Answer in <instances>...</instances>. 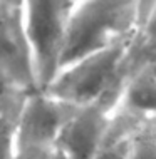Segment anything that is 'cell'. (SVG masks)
<instances>
[{
	"instance_id": "6da1fadb",
	"label": "cell",
	"mask_w": 156,
	"mask_h": 159,
	"mask_svg": "<svg viewBox=\"0 0 156 159\" xmlns=\"http://www.w3.org/2000/svg\"><path fill=\"white\" fill-rule=\"evenodd\" d=\"M136 25L138 0H76L60 55V67L126 40Z\"/></svg>"
},
{
	"instance_id": "7a4b0ae2",
	"label": "cell",
	"mask_w": 156,
	"mask_h": 159,
	"mask_svg": "<svg viewBox=\"0 0 156 159\" xmlns=\"http://www.w3.org/2000/svg\"><path fill=\"white\" fill-rule=\"evenodd\" d=\"M24 27L32 54L37 91H44L60 67V55L76 0H22Z\"/></svg>"
},
{
	"instance_id": "3957f363",
	"label": "cell",
	"mask_w": 156,
	"mask_h": 159,
	"mask_svg": "<svg viewBox=\"0 0 156 159\" xmlns=\"http://www.w3.org/2000/svg\"><path fill=\"white\" fill-rule=\"evenodd\" d=\"M128 39L66 64L42 92L77 107L97 102L109 87Z\"/></svg>"
},
{
	"instance_id": "277c9868",
	"label": "cell",
	"mask_w": 156,
	"mask_h": 159,
	"mask_svg": "<svg viewBox=\"0 0 156 159\" xmlns=\"http://www.w3.org/2000/svg\"><path fill=\"white\" fill-rule=\"evenodd\" d=\"M79 107L50 97L42 91L27 94L15 124V146L55 148L62 127Z\"/></svg>"
},
{
	"instance_id": "5b68a950",
	"label": "cell",
	"mask_w": 156,
	"mask_h": 159,
	"mask_svg": "<svg viewBox=\"0 0 156 159\" xmlns=\"http://www.w3.org/2000/svg\"><path fill=\"white\" fill-rule=\"evenodd\" d=\"M0 70L24 91H37L22 0H0Z\"/></svg>"
},
{
	"instance_id": "8992f818",
	"label": "cell",
	"mask_w": 156,
	"mask_h": 159,
	"mask_svg": "<svg viewBox=\"0 0 156 159\" xmlns=\"http://www.w3.org/2000/svg\"><path fill=\"white\" fill-rule=\"evenodd\" d=\"M107 116L96 102L79 107L60 131L55 151L62 159H94L101 148Z\"/></svg>"
},
{
	"instance_id": "52a82bcc",
	"label": "cell",
	"mask_w": 156,
	"mask_h": 159,
	"mask_svg": "<svg viewBox=\"0 0 156 159\" xmlns=\"http://www.w3.org/2000/svg\"><path fill=\"white\" fill-rule=\"evenodd\" d=\"M154 66H148L128 80L114 109H123L141 117H154Z\"/></svg>"
},
{
	"instance_id": "ba28073f",
	"label": "cell",
	"mask_w": 156,
	"mask_h": 159,
	"mask_svg": "<svg viewBox=\"0 0 156 159\" xmlns=\"http://www.w3.org/2000/svg\"><path fill=\"white\" fill-rule=\"evenodd\" d=\"M128 159H156V119L148 121L131 139Z\"/></svg>"
},
{
	"instance_id": "9c48e42d",
	"label": "cell",
	"mask_w": 156,
	"mask_h": 159,
	"mask_svg": "<svg viewBox=\"0 0 156 159\" xmlns=\"http://www.w3.org/2000/svg\"><path fill=\"white\" fill-rule=\"evenodd\" d=\"M27 94L30 92L19 87L10 77H7L0 70V114H3V112L19 114Z\"/></svg>"
},
{
	"instance_id": "30bf717a",
	"label": "cell",
	"mask_w": 156,
	"mask_h": 159,
	"mask_svg": "<svg viewBox=\"0 0 156 159\" xmlns=\"http://www.w3.org/2000/svg\"><path fill=\"white\" fill-rule=\"evenodd\" d=\"M19 114H0V159H12L15 151V124Z\"/></svg>"
},
{
	"instance_id": "8fae6325",
	"label": "cell",
	"mask_w": 156,
	"mask_h": 159,
	"mask_svg": "<svg viewBox=\"0 0 156 159\" xmlns=\"http://www.w3.org/2000/svg\"><path fill=\"white\" fill-rule=\"evenodd\" d=\"M55 148L47 146H15L12 159H54Z\"/></svg>"
},
{
	"instance_id": "7c38bea8",
	"label": "cell",
	"mask_w": 156,
	"mask_h": 159,
	"mask_svg": "<svg viewBox=\"0 0 156 159\" xmlns=\"http://www.w3.org/2000/svg\"><path fill=\"white\" fill-rule=\"evenodd\" d=\"M129 144H131V141H128V143H102L94 159H128Z\"/></svg>"
},
{
	"instance_id": "4fadbf2b",
	"label": "cell",
	"mask_w": 156,
	"mask_h": 159,
	"mask_svg": "<svg viewBox=\"0 0 156 159\" xmlns=\"http://www.w3.org/2000/svg\"><path fill=\"white\" fill-rule=\"evenodd\" d=\"M54 159H62V156H60V154H59L57 151H55V157H54Z\"/></svg>"
}]
</instances>
